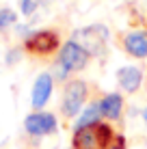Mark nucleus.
I'll list each match as a JSON object with an SVG mask.
<instances>
[{
    "instance_id": "obj_1",
    "label": "nucleus",
    "mask_w": 147,
    "mask_h": 149,
    "mask_svg": "<svg viewBox=\"0 0 147 149\" xmlns=\"http://www.w3.org/2000/svg\"><path fill=\"white\" fill-rule=\"evenodd\" d=\"M115 132L108 123H95V125L76 130L72 136V147L74 149H110L115 141Z\"/></svg>"
},
{
    "instance_id": "obj_2",
    "label": "nucleus",
    "mask_w": 147,
    "mask_h": 149,
    "mask_svg": "<svg viewBox=\"0 0 147 149\" xmlns=\"http://www.w3.org/2000/svg\"><path fill=\"white\" fill-rule=\"evenodd\" d=\"M89 56L91 54L78 43V41H67V43H63V48H61L59 65L67 71V74L69 71H80L89 63Z\"/></svg>"
},
{
    "instance_id": "obj_3",
    "label": "nucleus",
    "mask_w": 147,
    "mask_h": 149,
    "mask_svg": "<svg viewBox=\"0 0 147 149\" xmlns=\"http://www.w3.org/2000/svg\"><path fill=\"white\" fill-rule=\"evenodd\" d=\"M87 95H89L87 82L72 80L67 86H65V93H63V115L65 117H76L80 112V108H82Z\"/></svg>"
},
{
    "instance_id": "obj_4",
    "label": "nucleus",
    "mask_w": 147,
    "mask_h": 149,
    "mask_svg": "<svg viewBox=\"0 0 147 149\" xmlns=\"http://www.w3.org/2000/svg\"><path fill=\"white\" fill-rule=\"evenodd\" d=\"M76 39L82 41L80 45H82L89 54H100L104 50L106 39H108V30H106V26H102V24H93V26H89L84 30H78V33H76Z\"/></svg>"
},
{
    "instance_id": "obj_5",
    "label": "nucleus",
    "mask_w": 147,
    "mask_h": 149,
    "mask_svg": "<svg viewBox=\"0 0 147 149\" xmlns=\"http://www.w3.org/2000/svg\"><path fill=\"white\" fill-rule=\"evenodd\" d=\"M56 48H59V35L52 33V30H39V33L30 35L26 39V50L39 56L52 54Z\"/></svg>"
},
{
    "instance_id": "obj_6",
    "label": "nucleus",
    "mask_w": 147,
    "mask_h": 149,
    "mask_svg": "<svg viewBox=\"0 0 147 149\" xmlns=\"http://www.w3.org/2000/svg\"><path fill=\"white\" fill-rule=\"evenodd\" d=\"M24 127H26V132L33 134V136L52 134V132H56V117L50 115V112H33V115L26 117Z\"/></svg>"
},
{
    "instance_id": "obj_7",
    "label": "nucleus",
    "mask_w": 147,
    "mask_h": 149,
    "mask_svg": "<svg viewBox=\"0 0 147 149\" xmlns=\"http://www.w3.org/2000/svg\"><path fill=\"white\" fill-rule=\"evenodd\" d=\"M50 95H52V76L50 74H41L33 84V93H30V104L35 108H43L48 104Z\"/></svg>"
},
{
    "instance_id": "obj_8",
    "label": "nucleus",
    "mask_w": 147,
    "mask_h": 149,
    "mask_svg": "<svg viewBox=\"0 0 147 149\" xmlns=\"http://www.w3.org/2000/svg\"><path fill=\"white\" fill-rule=\"evenodd\" d=\"M123 48L134 58H147V33H141V30L128 33L123 37Z\"/></svg>"
},
{
    "instance_id": "obj_9",
    "label": "nucleus",
    "mask_w": 147,
    "mask_h": 149,
    "mask_svg": "<svg viewBox=\"0 0 147 149\" xmlns=\"http://www.w3.org/2000/svg\"><path fill=\"white\" fill-rule=\"evenodd\" d=\"M117 80L121 84V89L128 91V93H136V91L143 86V71L139 67H121L117 71Z\"/></svg>"
},
{
    "instance_id": "obj_10",
    "label": "nucleus",
    "mask_w": 147,
    "mask_h": 149,
    "mask_svg": "<svg viewBox=\"0 0 147 149\" xmlns=\"http://www.w3.org/2000/svg\"><path fill=\"white\" fill-rule=\"evenodd\" d=\"M121 110H123V97L119 93H108L100 100V112H102V117H106V119H110V121L119 119Z\"/></svg>"
},
{
    "instance_id": "obj_11",
    "label": "nucleus",
    "mask_w": 147,
    "mask_h": 149,
    "mask_svg": "<svg viewBox=\"0 0 147 149\" xmlns=\"http://www.w3.org/2000/svg\"><path fill=\"white\" fill-rule=\"evenodd\" d=\"M100 117H102V112H100V104L89 106V108L80 115V119L76 121V127H74V130H82V127L95 125V123H100Z\"/></svg>"
},
{
    "instance_id": "obj_12",
    "label": "nucleus",
    "mask_w": 147,
    "mask_h": 149,
    "mask_svg": "<svg viewBox=\"0 0 147 149\" xmlns=\"http://www.w3.org/2000/svg\"><path fill=\"white\" fill-rule=\"evenodd\" d=\"M13 22H15V13L11 9H2V11H0V30L7 28L9 24H13Z\"/></svg>"
},
{
    "instance_id": "obj_13",
    "label": "nucleus",
    "mask_w": 147,
    "mask_h": 149,
    "mask_svg": "<svg viewBox=\"0 0 147 149\" xmlns=\"http://www.w3.org/2000/svg\"><path fill=\"white\" fill-rule=\"evenodd\" d=\"M35 7H37V4H35V0H22V11L24 13H33L35 11Z\"/></svg>"
},
{
    "instance_id": "obj_14",
    "label": "nucleus",
    "mask_w": 147,
    "mask_h": 149,
    "mask_svg": "<svg viewBox=\"0 0 147 149\" xmlns=\"http://www.w3.org/2000/svg\"><path fill=\"white\" fill-rule=\"evenodd\" d=\"M110 149H125V138L121 134H117L115 141H113V145H110Z\"/></svg>"
},
{
    "instance_id": "obj_15",
    "label": "nucleus",
    "mask_w": 147,
    "mask_h": 149,
    "mask_svg": "<svg viewBox=\"0 0 147 149\" xmlns=\"http://www.w3.org/2000/svg\"><path fill=\"white\" fill-rule=\"evenodd\" d=\"M143 119H145V123H147V108H145V112H143Z\"/></svg>"
}]
</instances>
